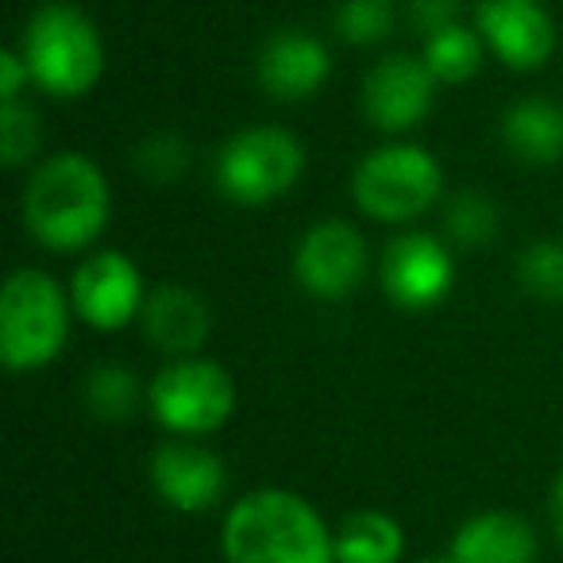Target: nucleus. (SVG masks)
Segmentation results:
<instances>
[{"mask_svg":"<svg viewBox=\"0 0 563 563\" xmlns=\"http://www.w3.org/2000/svg\"><path fill=\"white\" fill-rule=\"evenodd\" d=\"M112 217V189L104 170L81 151L43 158L20 194V220L40 247L55 255L89 251Z\"/></svg>","mask_w":563,"mask_h":563,"instance_id":"obj_1","label":"nucleus"},{"mask_svg":"<svg viewBox=\"0 0 563 563\" xmlns=\"http://www.w3.org/2000/svg\"><path fill=\"white\" fill-rule=\"evenodd\" d=\"M224 563H336V529L286 486H258L232 501L220 529Z\"/></svg>","mask_w":563,"mask_h":563,"instance_id":"obj_2","label":"nucleus"},{"mask_svg":"<svg viewBox=\"0 0 563 563\" xmlns=\"http://www.w3.org/2000/svg\"><path fill=\"white\" fill-rule=\"evenodd\" d=\"M16 51L32 70V86L58 101L93 93L104 74L101 27L70 0H47L27 16Z\"/></svg>","mask_w":563,"mask_h":563,"instance_id":"obj_3","label":"nucleus"},{"mask_svg":"<svg viewBox=\"0 0 563 563\" xmlns=\"http://www.w3.org/2000/svg\"><path fill=\"white\" fill-rule=\"evenodd\" d=\"M70 290L40 266H20L0 290V360L12 375L43 371L70 336Z\"/></svg>","mask_w":563,"mask_h":563,"instance_id":"obj_4","label":"nucleus"},{"mask_svg":"<svg viewBox=\"0 0 563 563\" xmlns=\"http://www.w3.org/2000/svg\"><path fill=\"white\" fill-rule=\"evenodd\" d=\"M444 194V170L421 143L390 140L367 151L352 170V201L378 224H413Z\"/></svg>","mask_w":563,"mask_h":563,"instance_id":"obj_5","label":"nucleus"},{"mask_svg":"<svg viewBox=\"0 0 563 563\" xmlns=\"http://www.w3.org/2000/svg\"><path fill=\"white\" fill-rule=\"evenodd\" d=\"M301 174H306V147L298 135L278 124L240 128L228 135L212 163L220 194L247 209L286 197L301 181Z\"/></svg>","mask_w":563,"mask_h":563,"instance_id":"obj_6","label":"nucleus"},{"mask_svg":"<svg viewBox=\"0 0 563 563\" xmlns=\"http://www.w3.org/2000/svg\"><path fill=\"white\" fill-rule=\"evenodd\" d=\"M147 409L170 437H209L235 409V383L224 363L186 355L170 360L147 386Z\"/></svg>","mask_w":563,"mask_h":563,"instance_id":"obj_7","label":"nucleus"},{"mask_svg":"<svg viewBox=\"0 0 563 563\" xmlns=\"http://www.w3.org/2000/svg\"><path fill=\"white\" fill-rule=\"evenodd\" d=\"M378 286L401 313H429L452 294L455 255L432 232H401L378 258Z\"/></svg>","mask_w":563,"mask_h":563,"instance_id":"obj_8","label":"nucleus"},{"mask_svg":"<svg viewBox=\"0 0 563 563\" xmlns=\"http://www.w3.org/2000/svg\"><path fill=\"white\" fill-rule=\"evenodd\" d=\"M371 247L355 224L329 217L301 232L294 247V278L317 301H344L367 282Z\"/></svg>","mask_w":563,"mask_h":563,"instance_id":"obj_9","label":"nucleus"},{"mask_svg":"<svg viewBox=\"0 0 563 563\" xmlns=\"http://www.w3.org/2000/svg\"><path fill=\"white\" fill-rule=\"evenodd\" d=\"M70 306L81 324L97 332H120L124 324L140 321L147 286L143 274L124 251H89L70 274Z\"/></svg>","mask_w":563,"mask_h":563,"instance_id":"obj_10","label":"nucleus"},{"mask_svg":"<svg viewBox=\"0 0 563 563\" xmlns=\"http://www.w3.org/2000/svg\"><path fill=\"white\" fill-rule=\"evenodd\" d=\"M437 86L440 81L432 78L421 55H401V51L386 55L363 78V117L383 135L401 140L429 120L437 104Z\"/></svg>","mask_w":563,"mask_h":563,"instance_id":"obj_11","label":"nucleus"},{"mask_svg":"<svg viewBox=\"0 0 563 563\" xmlns=\"http://www.w3.org/2000/svg\"><path fill=\"white\" fill-rule=\"evenodd\" d=\"M475 32L501 66L517 74H537L555 55V24L544 4L532 0H478Z\"/></svg>","mask_w":563,"mask_h":563,"instance_id":"obj_12","label":"nucleus"},{"mask_svg":"<svg viewBox=\"0 0 563 563\" xmlns=\"http://www.w3.org/2000/svg\"><path fill=\"white\" fill-rule=\"evenodd\" d=\"M147 478L155 494L178 514H209L228 490V467L212 448L174 437L151 452Z\"/></svg>","mask_w":563,"mask_h":563,"instance_id":"obj_13","label":"nucleus"},{"mask_svg":"<svg viewBox=\"0 0 563 563\" xmlns=\"http://www.w3.org/2000/svg\"><path fill=\"white\" fill-rule=\"evenodd\" d=\"M332 74V55L317 35L301 27H282L258 47L255 55V81L271 101L298 104L321 93Z\"/></svg>","mask_w":563,"mask_h":563,"instance_id":"obj_14","label":"nucleus"},{"mask_svg":"<svg viewBox=\"0 0 563 563\" xmlns=\"http://www.w3.org/2000/svg\"><path fill=\"white\" fill-rule=\"evenodd\" d=\"M140 329L151 347L174 355V360H186L209 344L212 309L201 294L181 286V282H163L143 301Z\"/></svg>","mask_w":563,"mask_h":563,"instance_id":"obj_15","label":"nucleus"},{"mask_svg":"<svg viewBox=\"0 0 563 563\" xmlns=\"http://www.w3.org/2000/svg\"><path fill=\"white\" fill-rule=\"evenodd\" d=\"M537 529L509 509H486V514L467 517L448 544L452 563H537Z\"/></svg>","mask_w":563,"mask_h":563,"instance_id":"obj_16","label":"nucleus"},{"mask_svg":"<svg viewBox=\"0 0 563 563\" xmlns=\"http://www.w3.org/2000/svg\"><path fill=\"white\" fill-rule=\"evenodd\" d=\"M501 143L525 166L563 163V109L544 97H521L501 112Z\"/></svg>","mask_w":563,"mask_h":563,"instance_id":"obj_17","label":"nucleus"},{"mask_svg":"<svg viewBox=\"0 0 563 563\" xmlns=\"http://www.w3.org/2000/svg\"><path fill=\"white\" fill-rule=\"evenodd\" d=\"M406 532L383 509H355L336 529V563H398Z\"/></svg>","mask_w":563,"mask_h":563,"instance_id":"obj_18","label":"nucleus"},{"mask_svg":"<svg viewBox=\"0 0 563 563\" xmlns=\"http://www.w3.org/2000/svg\"><path fill=\"white\" fill-rule=\"evenodd\" d=\"M421 58L440 86H463V81H471L478 70H483L486 43H483V35L475 32V24L471 27L452 24V27H444V32L424 40Z\"/></svg>","mask_w":563,"mask_h":563,"instance_id":"obj_19","label":"nucleus"},{"mask_svg":"<svg viewBox=\"0 0 563 563\" xmlns=\"http://www.w3.org/2000/svg\"><path fill=\"white\" fill-rule=\"evenodd\" d=\"M143 398H147V390L140 386L135 371L124 367V363H101L81 383V401H86V409L97 421H132Z\"/></svg>","mask_w":563,"mask_h":563,"instance_id":"obj_20","label":"nucleus"},{"mask_svg":"<svg viewBox=\"0 0 563 563\" xmlns=\"http://www.w3.org/2000/svg\"><path fill=\"white\" fill-rule=\"evenodd\" d=\"M501 228V212L490 197H483L478 189H463L452 201L444 205V235L452 240V247L471 251L483 247L498 235Z\"/></svg>","mask_w":563,"mask_h":563,"instance_id":"obj_21","label":"nucleus"},{"mask_svg":"<svg viewBox=\"0 0 563 563\" xmlns=\"http://www.w3.org/2000/svg\"><path fill=\"white\" fill-rule=\"evenodd\" d=\"M332 24L347 47H383L398 27V9L394 0H344Z\"/></svg>","mask_w":563,"mask_h":563,"instance_id":"obj_22","label":"nucleus"},{"mask_svg":"<svg viewBox=\"0 0 563 563\" xmlns=\"http://www.w3.org/2000/svg\"><path fill=\"white\" fill-rule=\"evenodd\" d=\"M517 282L540 301H563V240H537L517 255Z\"/></svg>","mask_w":563,"mask_h":563,"instance_id":"obj_23","label":"nucleus"},{"mask_svg":"<svg viewBox=\"0 0 563 563\" xmlns=\"http://www.w3.org/2000/svg\"><path fill=\"white\" fill-rule=\"evenodd\" d=\"M40 140H43L40 112L32 104L24 101L0 104V158H4L9 170L32 163L40 155Z\"/></svg>","mask_w":563,"mask_h":563,"instance_id":"obj_24","label":"nucleus"},{"mask_svg":"<svg viewBox=\"0 0 563 563\" xmlns=\"http://www.w3.org/2000/svg\"><path fill=\"white\" fill-rule=\"evenodd\" d=\"M132 163L147 181H155V186H170V181H178L181 174L189 170L194 158H189V143L181 140V135L155 132L135 147Z\"/></svg>","mask_w":563,"mask_h":563,"instance_id":"obj_25","label":"nucleus"},{"mask_svg":"<svg viewBox=\"0 0 563 563\" xmlns=\"http://www.w3.org/2000/svg\"><path fill=\"white\" fill-rule=\"evenodd\" d=\"M460 4L463 0H409V24L429 40V35L444 32V27L463 24Z\"/></svg>","mask_w":563,"mask_h":563,"instance_id":"obj_26","label":"nucleus"},{"mask_svg":"<svg viewBox=\"0 0 563 563\" xmlns=\"http://www.w3.org/2000/svg\"><path fill=\"white\" fill-rule=\"evenodd\" d=\"M24 86H32V70H27L24 55L16 47H9L0 55V104L24 101Z\"/></svg>","mask_w":563,"mask_h":563,"instance_id":"obj_27","label":"nucleus"},{"mask_svg":"<svg viewBox=\"0 0 563 563\" xmlns=\"http://www.w3.org/2000/svg\"><path fill=\"white\" fill-rule=\"evenodd\" d=\"M548 521H552L555 537H560V544H563V471L555 475L552 494H548Z\"/></svg>","mask_w":563,"mask_h":563,"instance_id":"obj_28","label":"nucleus"},{"mask_svg":"<svg viewBox=\"0 0 563 563\" xmlns=\"http://www.w3.org/2000/svg\"><path fill=\"white\" fill-rule=\"evenodd\" d=\"M421 563H452V560H421Z\"/></svg>","mask_w":563,"mask_h":563,"instance_id":"obj_29","label":"nucleus"},{"mask_svg":"<svg viewBox=\"0 0 563 563\" xmlns=\"http://www.w3.org/2000/svg\"><path fill=\"white\" fill-rule=\"evenodd\" d=\"M532 4H544V0H532Z\"/></svg>","mask_w":563,"mask_h":563,"instance_id":"obj_30","label":"nucleus"}]
</instances>
